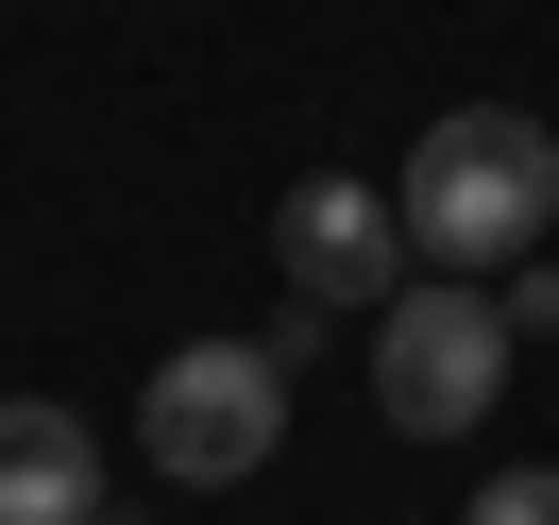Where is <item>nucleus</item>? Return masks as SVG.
<instances>
[{
  "label": "nucleus",
  "instance_id": "20e7f679",
  "mask_svg": "<svg viewBox=\"0 0 559 525\" xmlns=\"http://www.w3.org/2000/svg\"><path fill=\"white\" fill-rule=\"evenodd\" d=\"M272 272L306 288L322 322H340V306H390V288H407L424 254H407V204H390V187H356V170H306V187L272 204Z\"/></svg>",
  "mask_w": 559,
  "mask_h": 525
},
{
  "label": "nucleus",
  "instance_id": "f03ea898",
  "mask_svg": "<svg viewBox=\"0 0 559 525\" xmlns=\"http://www.w3.org/2000/svg\"><path fill=\"white\" fill-rule=\"evenodd\" d=\"M373 407L407 423V441H475L491 407H509V306L457 272H407L373 306Z\"/></svg>",
  "mask_w": 559,
  "mask_h": 525
},
{
  "label": "nucleus",
  "instance_id": "f257e3e1",
  "mask_svg": "<svg viewBox=\"0 0 559 525\" xmlns=\"http://www.w3.org/2000/svg\"><path fill=\"white\" fill-rule=\"evenodd\" d=\"M407 254L424 272H509V254H543V220H559V136L525 103H441L407 136Z\"/></svg>",
  "mask_w": 559,
  "mask_h": 525
},
{
  "label": "nucleus",
  "instance_id": "0eeeda50",
  "mask_svg": "<svg viewBox=\"0 0 559 525\" xmlns=\"http://www.w3.org/2000/svg\"><path fill=\"white\" fill-rule=\"evenodd\" d=\"M491 306H509V339H559V272H525V254H509V288H491Z\"/></svg>",
  "mask_w": 559,
  "mask_h": 525
},
{
  "label": "nucleus",
  "instance_id": "39448f33",
  "mask_svg": "<svg viewBox=\"0 0 559 525\" xmlns=\"http://www.w3.org/2000/svg\"><path fill=\"white\" fill-rule=\"evenodd\" d=\"M0 525H103V441H85V407H51V390L0 407Z\"/></svg>",
  "mask_w": 559,
  "mask_h": 525
},
{
  "label": "nucleus",
  "instance_id": "7ed1b4c3",
  "mask_svg": "<svg viewBox=\"0 0 559 525\" xmlns=\"http://www.w3.org/2000/svg\"><path fill=\"white\" fill-rule=\"evenodd\" d=\"M136 441H153L170 491L272 475V441H288V356H272V339H170L153 390H136Z\"/></svg>",
  "mask_w": 559,
  "mask_h": 525
},
{
  "label": "nucleus",
  "instance_id": "423d86ee",
  "mask_svg": "<svg viewBox=\"0 0 559 525\" xmlns=\"http://www.w3.org/2000/svg\"><path fill=\"white\" fill-rule=\"evenodd\" d=\"M457 525H559V475H543V457H525V475H491V491H475V509H457Z\"/></svg>",
  "mask_w": 559,
  "mask_h": 525
}]
</instances>
